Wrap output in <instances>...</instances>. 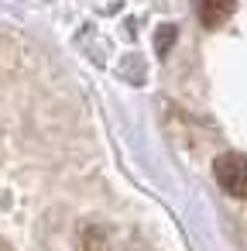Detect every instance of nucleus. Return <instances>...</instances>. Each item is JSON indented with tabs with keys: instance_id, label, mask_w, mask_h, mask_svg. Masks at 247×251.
<instances>
[{
	"instance_id": "obj_3",
	"label": "nucleus",
	"mask_w": 247,
	"mask_h": 251,
	"mask_svg": "<svg viewBox=\"0 0 247 251\" xmlns=\"http://www.w3.org/2000/svg\"><path fill=\"white\" fill-rule=\"evenodd\" d=\"M0 251H11V248H7V241H0Z\"/></svg>"
},
{
	"instance_id": "obj_2",
	"label": "nucleus",
	"mask_w": 247,
	"mask_h": 251,
	"mask_svg": "<svg viewBox=\"0 0 247 251\" xmlns=\"http://www.w3.org/2000/svg\"><path fill=\"white\" fill-rule=\"evenodd\" d=\"M233 4H213V0H206V4L199 7V21H202V28H220L226 18H233Z\"/></svg>"
},
{
	"instance_id": "obj_1",
	"label": "nucleus",
	"mask_w": 247,
	"mask_h": 251,
	"mask_svg": "<svg viewBox=\"0 0 247 251\" xmlns=\"http://www.w3.org/2000/svg\"><path fill=\"white\" fill-rule=\"evenodd\" d=\"M213 176L223 193H230L233 200H247V155L244 151H223L213 162Z\"/></svg>"
}]
</instances>
